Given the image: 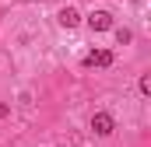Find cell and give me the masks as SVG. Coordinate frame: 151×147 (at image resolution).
<instances>
[{
  "label": "cell",
  "instance_id": "cell-5",
  "mask_svg": "<svg viewBox=\"0 0 151 147\" xmlns=\"http://www.w3.org/2000/svg\"><path fill=\"white\" fill-rule=\"evenodd\" d=\"M130 39H134V32H130V28H116V42H119V46H127Z\"/></svg>",
  "mask_w": 151,
  "mask_h": 147
},
{
  "label": "cell",
  "instance_id": "cell-7",
  "mask_svg": "<svg viewBox=\"0 0 151 147\" xmlns=\"http://www.w3.org/2000/svg\"><path fill=\"white\" fill-rule=\"evenodd\" d=\"M7 112H11V109H7V105H4V102H0V119H4V116H7Z\"/></svg>",
  "mask_w": 151,
  "mask_h": 147
},
{
  "label": "cell",
  "instance_id": "cell-6",
  "mask_svg": "<svg viewBox=\"0 0 151 147\" xmlns=\"http://www.w3.org/2000/svg\"><path fill=\"white\" fill-rule=\"evenodd\" d=\"M141 95H151V74H141Z\"/></svg>",
  "mask_w": 151,
  "mask_h": 147
},
{
  "label": "cell",
  "instance_id": "cell-4",
  "mask_svg": "<svg viewBox=\"0 0 151 147\" xmlns=\"http://www.w3.org/2000/svg\"><path fill=\"white\" fill-rule=\"evenodd\" d=\"M56 21H60L63 28H77V21H81V14H77L74 7H63V11L56 14Z\"/></svg>",
  "mask_w": 151,
  "mask_h": 147
},
{
  "label": "cell",
  "instance_id": "cell-2",
  "mask_svg": "<svg viewBox=\"0 0 151 147\" xmlns=\"http://www.w3.org/2000/svg\"><path fill=\"white\" fill-rule=\"evenodd\" d=\"M88 28H91V32H109V28H113V14H109V11L88 14Z\"/></svg>",
  "mask_w": 151,
  "mask_h": 147
},
{
  "label": "cell",
  "instance_id": "cell-3",
  "mask_svg": "<svg viewBox=\"0 0 151 147\" xmlns=\"http://www.w3.org/2000/svg\"><path fill=\"white\" fill-rule=\"evenodd\" d=\"M84 67H113V53L109 49H91L84 56Z\"/></svg>",
  "mask_w": 151,
  "mask_h": 147
},
{
  "label": "cell",
  "instance_id": "cell-1",
  "mask_svg": "<svg viewBox=\"0 0 151 147\" xmlns=\"http://www.w3.org/2000/svg\"><path fill=\"white\" fill-rule=\"evenodd\" d=\"M91 130H95L99 137H109V133L116 130L113 116H109V112H95V116H91Z\"/></svg>",
  "mask_w": 151,
  "mask_h": 147
}]
</instances>
